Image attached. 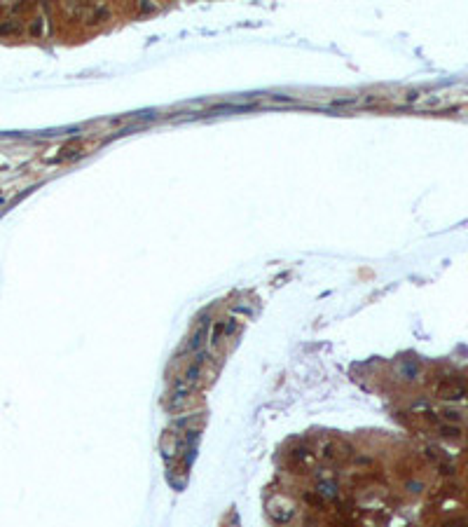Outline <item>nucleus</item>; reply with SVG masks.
I'll return each instance as SVG.
<instances>
[{
	"mask_svg": "<svg viewBox=\"0 0 468 527\" xmlns=\"http://www.w3.org/2000/svg\"><path fill=\"white\" fill-rule=\"evenodd\" d=\"M422 483H407V492H412V494H417V492H422Z\"/></svg>",
	"mask_w": 468,
	"mask_h": 527,
	"instance_id": "nucleus-16",
	"label": "nucleus"
},
{
	"mask_svg": "<svg viewBox=\"0 0 468 527\" xmlns=\"http://www.w3.org/2000/svg\"><path fill=\"white\" fill-rule=\"evenodd\" d=\"M209 328H211V321H209V316L204 314V316H199L197 319V323H195V331L190 333V338H187V345H185V349L183 351H197V349L202 347L204 342L209 340Z\"/></svg>",
	"mask_w": 468,
	"mask_h": 527,
	"instance_id": "nucleus-4",
	"label": "nucleus"
},
{
	"mask_svg": "<svg viewBox=\"0 0 468 527\" xmlns=\"http://www.w3.org/2000/svg\"><path fill=\"white\" fill-rule=\"evenodd\" d=\"M330 527H356L353 520H349L346 516H337V518L330 520Z\"/></svg>",
	"mask_w": 468,
	"mask_h": 527,
	"instance_id": "nucleus-11",
	"label": "nucleus"
},
{
	"mask_svg": "<svg viewBox=\"0 0 468 527\" xmlns=\"http://www.w3.org/2000/svg\"><path fill=\"white\" fill-rule=\"evenodd\" d=\"M438 469H440L442 476H454V466H452V464H440Z\"/></svg>",
	"mask_w": 468,
	"mask_h": 527,
	"instance_id": "nucleus-15",
	"label": "nucleus"
},
{
	"mask_svg": "<svg viewBox=\"0 0 468 527\" xmlns=\"http://www.w3.org/2000/svg\"><path fill=\"white\" fill-rule=\"evenodd\" d=\"M302 499H304V504L311 506V509H323V506H326V499H323L318 492H304Z\"/></svg>",
	"mask_w": 468,
	"mask_h": 527,
	"instance_id": "nucleus-9",
	"label": "nucleus"
},
{
	"mask_svg": "<svg viewBox=\"0 0 468 527\" xmlns=\"http://www.w3.org/2000/svg\"><path fill=\"white\" fill-rule=\"evenodd\" d=\"M318 455L326 462H346L353 457V447L346 440H326L318 450Z\"/></svg>",
	"mask_w": 468,
	"mask_h": 527,
	"instance_id": "nucleus-3",
	"label": "nucleus"
},
{
	"mask_svg": "<svg viewBox=\"0 0 468 527\" xmlns=\"http://www.w3.org/2000/svg\"><path fill=\"white\" fill-rule=\"evenodd\" d=\"M106 19H110V7H108V5H94V7H91V12H89V24H101V21H106Z\"/></svg>",
	"mask_w": 468,
	"mask_h": 527,
	"instance_id": "nucleus-7",
	"label": "nucleus"
},
{
	"mask_svg": "<svg viewBox=\"0 0 468 527\" xmlns=\"http://www.w3.org/2000/svg\"><path fill=\"white\" fill-rule=\"evenodd\" d=\"M468 394L466 382H461L457 377H442L435 382V396L442 401H459Z\"/></svg>",
	"mask_w": 468,
	"mask_h": 527,
	"instance_id": "nucleus-1",
	"label": "nucleus"
},
{
	"mask_svg": "<svg viewBox=\"0 0 468 527\" xmlns=\"http://www.w3.org/2000/svg\"><path fill=\"white\" fill-rule=\"evenodd\" d=\"M442 420L450 422V424H454V422L461 420V412H457V410H442Z\"/></svg>",
	"mask_w": 468,
	"mask_h": 527,
	"instance_id": "nucleus-12",
	"label": "nucleus"
},
{
	"mask_svg": "<svg viewBox=\"0 0 468 527\" xmlns=\"http://www.w3.org/2000/svg\"><path fill=\"white\" fill-rule=\"evenodd\" d=\"M337 481L333 478V476H321L316 481V492L323 497V499H335L337 497Z\"/></svg>",
	"mask_w": 468,
	"mask_h": 527,
	"instance_id": "nucleus-6",
	"label": "nucleus"
},
{
	"mask_svg": "<svg viewBox=\"0 0 468 527\" xmlns=\"http://www.w3.org/2000/svg\"><path fill=\"white\" fill-rule=\"evenodd\" d=\"M440 436L445 438H459L461 436V429L457 427V424H440Z\"/></svg>",
	"mask_w": 468,
	"mask_h": 527,
	"instance_id": "nucleus-10",
	"label": "nucleus"
},
{
	"mask_svg": "<svg viewBox=\"0 0 468 527\" xmlns=\"http://www.w3.org/2000/svg\"><path fill=\"white\" fill-rule=\"evenodd\" d=\"M442 527H468V520L466 518H450L442 523Z\"/></svg>",
	"mask_w": 468,
	"mask_h": 527,
	"instance_id": "nucleus-13",
	"label": "nucleus"
},
{
	"mask_svg": "<svg viewBox=\"0 0 468 527\" xmlns=\"http://www.w3.org/2000/svg\"><path fill=\"white\" fill-rule=\"evenodd\" d=\"M206 358H209V354H206V351H199V354L192 358V363L185 368L183 380H185L187 384H192V387H195V384L199 382V377L204 375V368H206Z\"/></svg>",
	"mask_w": 468,
	"mask_h": 527,
	"instance_id": "nucleus-5",
	"label": "nucleus"
},
{
	"mask_svg": "<svg viewBox=\"0 0 468 527\" xmlns=\"http://www.w3.org/2000/svg\"><path fill=\"white\" fill-rule=\"evenodd\" d=\"M267 516L272 523L276 525H288L293 518H295V504L283 497H274L269 504H267Z\"/></svg>",
	"mask_w": 468,
	"mask_h": 527,
	"instance_id": "nucleus-2",
	"label": "nucleus"
},
{
	"mask_svg": "<svg viewBox=\"0 0 468 527\" xmlns=\"http://www.w3.org/2000/svg\"><path fill=\"white\" fill-rule=\"evenodd\" d=\"M209 340H211L213 347H215V345H220L222 340H225V319H220V321H213L211 333H209Z\"/></svg>",
	"mask_w": 468,
	"mask_h": 527,
	"instance_id": "nucleus-8",
	"label": "nucleus"
},
{
	"mask_svg": "<svg viewBox=\"0 0 468 527\" xmlns=\"http://www.w3.org/2000/svg\"><path fill=\"white\" fill-rule=\"evenodd\" d=\"M353 464H356V466H363V469H368V466H375V462H372V457L361 455V457H353Z\"/></svg>",
	"mask_w": 468,
	"mask_h": 527,
	"instance_id": "nucleus-14",
	"label": "nucleus"
}]
</instances>
